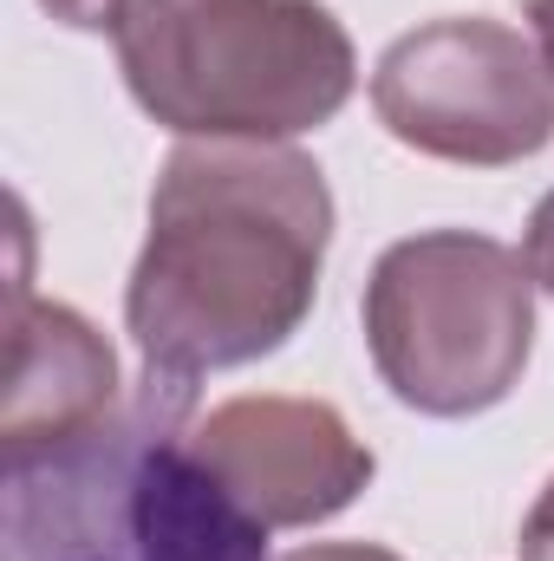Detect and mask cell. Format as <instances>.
<instances>
[{"mask_svg": "<svg viewBox=\"0 0 554 561\" xmlns=\"http://www.w3.org/2000/svg\"><path fill=\"white\" fill-rule=\"evenodd\" d=\"M333 242V190L293 144H176L150 190V236L125 287L143 386L196 399L209 373L280 353Z\"/></svg>", "mask_w": 554, "mask_h": 561, "instance_id": "6da1fadb", "label": "cell"}, {"mask_svg": "<svg viewBox=\"0 0 554 561\" xmlns=\"http://www.w3.org/2000/svg\"><path fill=\"white\" fill-rule=\"evenodd\" d=\"M0 561H268V529L189 450V399L143 386L99 431L7 457Z\"/></svg>", "mask_w": 554, "mask_h": 561, "instance_id": "7a4b0ae2", "label": "cell"}, {"mask_svg": "<svg viewBox=\"0 0 554 561\" xmlns=\"http://www.w3.org/2000/svg\"><path fill=\"white\" fill-rule=\"evenodd\" d=\"M112 46L131 99L183 144H287L359 85L320 0H125Z\"/></svg>", "mask_w": 554, "mask_h": 561, "instance_id": "3957f363", "label": "cell"}, {"mask_svg": "<svg viewBox=\"0 0 554 561\" xmlns=\"http://www.w3.org/2000/svg\"><path fill=\"white\" fill-rule=\"evenodd\" d=\"M366 353L399 405L476 419L522 386L535 353V275L522 249L476 229L392 242L366 280Z\"/></svg>", "mask_w": 554, "mask_h": 561, "instance_id": "277c9868", "label": "cell"}, {"mask_svg": "<svg viewBox=\"0 0 554 561\" xmlns=\"http://www.w3.org/2000/svg\"><path fill=\"white\" fill-rule=\"evenodd\" d=\"M372 112L392 138L470 170H509L554 144V85L535 39L489 13H443L372 66Z\"/></svg>", "mask_w": 554, "mask_h": 561, "instance_id": "5b68a950", "label": "cell"}, {"mask_svg": "<svg viewBox=\"0 0 554 561\" xmlns=\"http://www.w3.org/2000/svg\"><path fill=\"white\" fill-rule=\"evenodd\" d=\"M189 450L203 470L262 523V529H313L359 503L379 457L353 437L339 405L249 392L189 419Z\"/></svg>", "mask_w": 554, "mask_h": 561, "instance_id": "8992f818", "label": "cell"}, {"mask_svg": "<svg viewBox=\"0 0 554 561\" xmlns=\"http://www.w3.org/2000/svg\"><path fill=\"white\" fill-rule=\"evenodd\" d=\"M118 353L105 333L59 300H26L13 287L7 313V405H0V450H53L105 419H118Z\"/></svg>", "mask_w": 554, "mask_h": 561, "instance_id": "52a82bcc", "label": "cell"}, {"mask_svg": "<svg viewBox=\"0 0 554 561\" xmlns=\"http://www.w3.org/2000/svg\"><path fill=\"white\" fill-rule=\"evenodd\" d=\"M522 262H529V275L542 294H554V190L535 203V216H529V236H522Z\"/></svg>", "mask_w": 554, "mask_h": 561, "instance_id": "ba28073f", "label": "cell"}, {"mask_svg": "<svg viewBox=\"0 0 554 561\" xmlns=\"http://www.w3.org/2000/svg\"><path fill=\"white\" fill-rule=\"evenodd\" d=\"M39 7H46L59 26H79V33H112L125 0H39Z\"/></svg>", "mask_w": 554, "mask_h": 561, "instance_id": "9c48e42d", "label": "cell"}, {"mask_svg": "<svg viewBox=\"0 0 554 561\" xmlns=\"http://www.w3.org/2000/svg\"><path fill=\"white\" fill-rule=\"evenodd\" d=\"M516 549H522V561H554V477H549V490L535 496V510H529Z\"/></svg>", "mask_w": 554, "mask_h": 561, "instance_id": "30bf717a", "label": "cell"}, {"mask_svg": "<svg viewBox=\"0 0 554 561\" xmlns=\"http://www.w3.org/2000/svg\"><path fill=\"white\" fill-rule=\"evenodd\" d=\"M280 561H405V556H392L379 542H307V549H293Z\"/></svg>", "mask_w": 554, "mask_h": 561, "instance_id": "8fae6325", "label": "cell"}, {"mask_svg": "<svg viewBox=\"0 0 554 561\" xmlns=\"http://www.w3.org/2000/svg\"><path fill=\"white\" fill-rule=\"evenodd\" d=\"M529 39L549 66V85H554V0H529Z\"/></svg>", "mask_w": 554, "mask_h": 561, "instance_id": "7c38bea8", "label": "cell"}]
</instances>
